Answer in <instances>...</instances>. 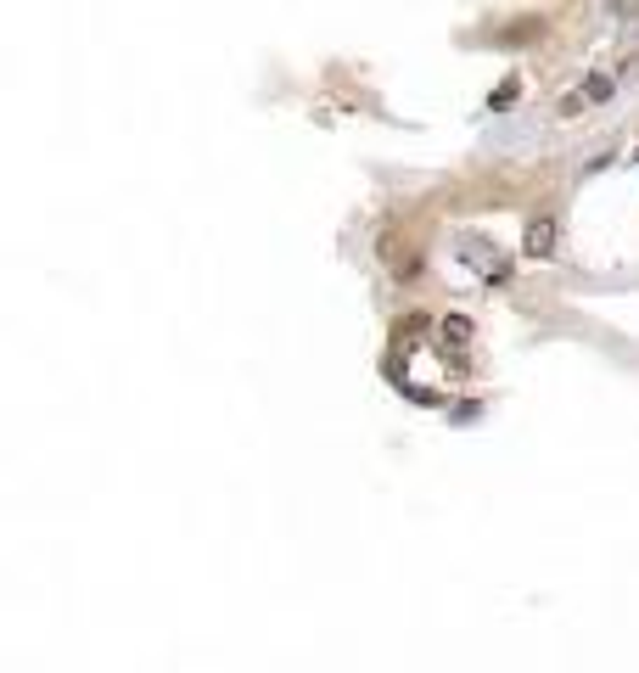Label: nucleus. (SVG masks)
Wrapping results in <instances>:
<instances>
[{
	"label": "nucleus",
	"instance_id": "nucleus-4",
	"mask_svg": "<svg viewBox=\"0 0 639 673\" xmlns=\"http://www.w3.org/2000/svg\"><path fill=\"white\" fill-rule=\"evenodd\" d=\"M611 96V73H595L589 85H583V101H606Z\"/></svg>",
	"mask_w": 639,
	"mask_h": 673
},
{
	"label": "nucleus",
	"instance_id": "nucleus-1",
	"mask_svg": "<svg viewBox=\"0 0 639 673\" xmlns=\"http://www.w3.org/2000/svg\"><path fill=\"white\" fill-rule=\"evenodd\" d=\"M555 236H561V225H555L550 214L533 219V225H527V236H522V253L527 258H555Z\"/></svg>",
	"mask_w": 639,
	"mask_h": 673
},
{
	"label": "nucleus",
	"instance_id": "nucleus-2",
	"mask_svg": "<svg viewBox=\"0 0 639 673\" xmlns=\"http://www.w3.org/2000/svg\"><path fill=\"white\" fill-rule=\"evenodd\" d=\"M382 258L393 264V275H415V270H421V253H415V242H398L393 230L382 236Z\"/></svg>",
	"mask_w": 639,
	"mask_h": 673
},
{
	"label": "nucleus",
	"instance_id": "nucleus-3",
	"mask_svg": "<svg viewBox=\"0 0 639 673\" xmlns=\"http://www.w3.org/2000/svg\"><path fill=\"white\" fill-rule=\"evenodd\" d=\"M443 337H449V343H471V320L466 315H449V320H443Z\"/></svg>",
	"mask_w": 639,
	"mask_h": 673
}]
</instances>
